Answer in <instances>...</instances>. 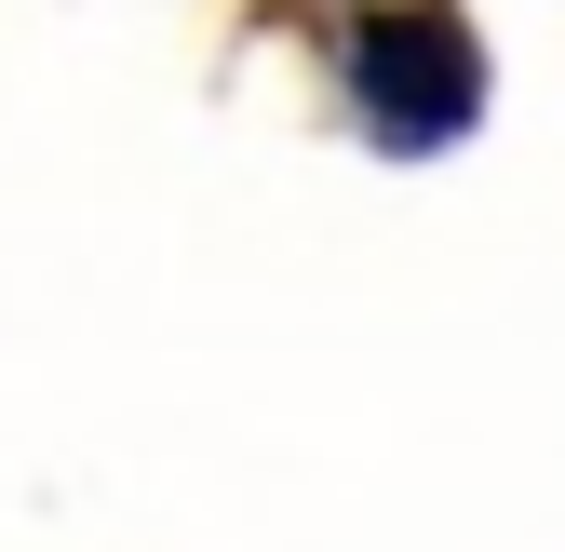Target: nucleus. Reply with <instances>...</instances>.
<instances>
[{"label":"nucleus","mask_w":565,"mask_h":552,"mask_svg":"<svg viewBox=\"0 0 565 552\" xmlns=\"http://www.w3.org/2000/svg\"><path fill=\"white\" fill-rule=\"evenodd\" d=\"M350 108H364L391 149H431V135H458L484 108V54L471 28L445 14V0H391V14L350 28Z\"/></svg>","instance_id":"1"}]
</instances>
